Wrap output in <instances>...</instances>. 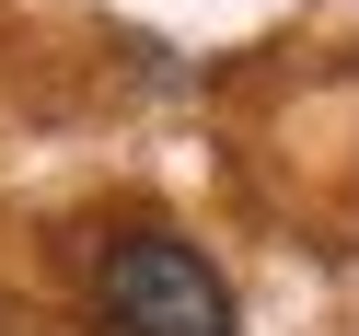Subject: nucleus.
<instances>
[{"instance_id":"f257e3e1","label":"nucleus","mask_w":359,"mask_h":336,"mask_svg":"<svg viewBox=\"0 0 359 336\" xmlns=\"http://www.w3.org/2000/svg\"><path fill=\"white\" fill-rule=\"evenodd\" d=\"M93 302H104V325H116V336H243L220 267L197 255V243H174V232H128V243H104Z\"/></svg>"}]
</instances>
